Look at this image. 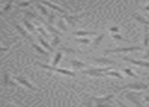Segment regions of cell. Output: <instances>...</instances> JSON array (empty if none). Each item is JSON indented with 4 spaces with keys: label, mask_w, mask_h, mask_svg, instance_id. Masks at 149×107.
Wrapping results in <instances>:
<instances>
[{
    "label": "cell",
    "mask_w": 149,
    "mask_h": 107,
    "mask_svg": "<svg viewBox=\"0 0 149 107\" xmlns=\"http://www.w3.org/2000/svg\"><path fill=\"white\" fill-rule=\"evenodd\" d=\"M93 107H113V106L107 102V103H102V104H100V105H95V106H93Z\"/></svg>",
    "instance_id": "e575fe53"
},
{
    "label": "cell",
    "mask_w": 149,
    "mask_h": 107,
    "mask_svg": "<svg viewBox=\"0 0 149 107\" xmlns=\"http://www.w3.org/2000/svg\"><path fill=\"white\" fill-rule=\"evenodd\" d=\"M113 96H114V95L110 94V95L104 96V97H92L91 99H90V101H91L92 103L95 104V105H100V104L107 103V102H109L113 98Z\"/></svg>",
    "instance_id": "ba28073f"
},
{
    "label": "cell",
    "mask_w": 149,
    "mask_h": 107,
    "mask_svg": "<svg viewBox=\"0 0 149 107\" xmlns=\"http://www.w3.org/2000/svg\"><path fill=\"white\" fill-rule=\"evenodd\" d=\"M92 60L94 62H96L97 64H100V65H115V62L112 61L111 59H108V58H92Z\"/></svg>",
    "instance_id": "4fadbf2b"
},
{
    "label": "cell",
    "mask_w": 149,
    "mask_h": 107,
    "mask_svg": "<svg viewBox=\"0 0 149 107\" xmlns=\"http://www.w3.org/2000/svg\"><path fill=\"white\" fill-rule=\"evenodd\" d=\"M104 33H102V35H98V37H96L95 39H93V46H95V47H96V46L100 45V43L102 41V39H104Z\"/></svg>",
    "instance_id": "484cf974"
},
{
    "label": "cell",
    "mask_w": 149,
    "mask_h": 107,
    "mask_svg": "<svg viewBox=\"0 0 149 107\" xmlns=\"http://www.w3.org/2000/svg\"><path fill=\"white\" fill-rule=\"evenodd\" d=\"M4 84H5L6 86H12V87H15L16 86V83L14 81H12V79L10 78V75L8 74V73H6L5 75H4Z\"/></svg>",
    "instance_id": "e0dca14e"
},
{
    "label": "cell",
    "mask_w": 149,
    "mask_h": 107,
    "mask_svg": "<svg viewBox=\"0 0 149 107\" xmlns=\"http://www.w3.org/2000/svg\"><path fill=\"white\" fill-rule=\"evenodd\" d=\"M109 30H110L111 32L118 33L119 30H120V28H119V27H117V26H113V27H111V28H109Z\"/></svg>",
    "instance_id": "d6a6232c"
},
{
    "label": "cell",
    "mask_w": 149,
    "mask_h": 107,
    "mask_svg": "<svg viewBox=\"0 0 149 107\" xmlns=\"http://www.w3.org/2000/svg\"><path fill=\"white\" fill-rule=\"evenodd\" d=\"M113 39H120V41H126V39H123V37H122V35H120L119 33H114V35H113Z\"/></svg>",
    "instance_id": "1f68e13d"
},
{
    "label": "cell",
    "mask_w": 149,
    "mask_h": 107,
    "mask_svg": "<svg viewBox=\"0 0 149 107\" xmlns=\"http://www.w3.org/2000/svg\"><path fill=\"white\" fill-rule=\"evenodd\" d=\"M58 28L61 29V30H63V31H66L67 30L66 23H65V21L63 19H60L59 21H58Z\"/></svg>",
    "instance_id": "d4e9b609"
},
{
    "label": "cell",
    "mask_w": 149,
    "mask_h": 107,
    "mask_svg": "<svg viewBox=\"0 0 149 107\" xmlns=\"http://www.w3.org/2000/svg\"><path fill=\"white\" fill-rule=\"evenodd\" d=\"M138 95H139V93H137L136 91H134V92H126V93H125V97L127 98L130 102H132V103H133L136 107H142L141 103H140V101L138 100V98H137Z\"/></svg>",
    "instance_id": "5b68a950"
},
{
    "label": "cell",
    "mask_w": 149,
    "mask_h": 107,
    "mask_svg": "<svg viewBox=\"0 0 149 107\" xmlns=\"http://www.w3.org/2000/svg\"><path fill=\"white\" fill-rule=\"evenodd\" d=\"M144 9H145V10H147V11H149V4H148L147 6H145V8H144Z\"/></svg>",
    "instance_id": "f35d334b"
},
{
    "label": "cell",
    "mask_w": 149,
    "mask_h": 107,
    "mask_svg": "<svg viewBox=\"0 0 149 107\" xmlns=\"http://www.w3.org/2000/svg\"><path fill=\"white\" fill-rule=\"evenodd\" d=\"M41 2L44 4V5H47L48 7H50V8H52V9L56 10V11L60 12V13H63V14H67V13H68V11H67V10H65L64 8L60 7L59 5H57V4L53 3V2H51V1H49V0H41Z\"/></svg>",
    "instance_id": "8992f818"
},
{
    "label": "cell",
    "mask_w": 149,
    "mask_h": 107,
    "mask_svg": "<svg viewBox=\"0 0 149 107\" xmlns=\"http://www.w3.org/2000/svg\"><path fill=\"white\" fill-rule=\"evenodd\" d=\"M33 49H35L37 52H39L40 54L44 55V56H46V57L49 56V54H48L47 52H46L45 50L43 49V48H41V47H40V46H38L37 43H33Z\"/></svg>",
    "instance_id": "ffe728a7"
},
{
    "label": "cell",
    "mask_w": 149,
    "mask_h": 107,
    "mask_svg": "<svg viewBox=\"0 0 149 107\" xmlns=\"http://www.w3.org/2000/svg\"><path fill=\"white\" fill-rule=\"evenodd\" d=\"M39 39V41L41 43V45L43 46V47L45 48V49H47L48 51H50V52H53L54 51L53 48H52L51 46H50V43H48L47 41H45V39H42V37H39V39Z\"/></svg>",
    "instance_id": "d6986e66"
},
{
    "label": "cell",
    "mask_w": 149,
    "mask_h": 107,
    "mask_svg": "<svg viewBox=\"0 0 149 107\" xmlns=\"http://www.w3.org/2000/svg\"><path fill=\"white\" fill-rule=\"evenodd\" d=\"M81 16L82 15H70V14L67 13V14H64L63 17L65 18V20H66L69 24H71V26H75L76 22L80 19Z\"/></svg>",
    "instance_id": "30bf717a"
},
{
    "label": "cell",
    "mask_w": 149,
    "mask_h": 107,
    "mask_svg": "<svg viewBox=\"0 0 149 107\" xmlns=\"http://www.w3.org/2000/svg\"><path fill=\"white\" fill-rule=\"evenodd\" d=\"M123 72L125 73L126 75H128V76H130V77H133V78H137V75L135 74V73L133 72V71L131 70V69H129V68H125L123 70Z\"/></svg>",
    "instance_id": "cb8c5ba5"
},
{
    "label": "cell",
    "mask_w": 149,
    "mask_h": 107,
    "mask_svg": "<svg viewBox=\"0 0 149 107\" xmlns=\"http://www.w3.org/2000/svg\"><path fill=\"white\" fill-rule=\"evenodd\" d=\"M37 6H38V8H39V9L41 10L42 12H43V14H44V15H46V16H49V15H50V14H49V12H48V10L46 9V8H45V6H44V5H41V4H39V3H38V4H37Z\"/></svg>",
    "instance_id": "4316f807"
},
{
    "label": "cell",
    "mask_w": 149,
    "mask_h": 107,
    "mask_svg": "<svg viewBox=\"0 0 149 107\" xmlns=\"http://www.w3.org/2000/svg\"><path fill=\"white\" fill-rule=\"evenodd\" d=\"M70 64L72 65V67H74V68H76V69H82L86 66L84 63L78 60H70Z\"/></svg>",
    "instance_id": "2e32d148"
},
{
    "label": "cell",
    "mask_w": 149,
    "mask_h": 107,
    "mask_svg": "<svg viewBox=\"0 0 149 107\" xmlns=\"http://www.w3.org/2000/svg\"><path fill=\"white\" fill-rule=\"evenodd\" d=\"M12 3H13V0H11V1L8 2V3L6 4V5L3 7V12H7V11H9V10L12 8Z\"/></svg>",
    "instance_id": "83f0119b"
},
{
    "label": "cell",
    "mask_w": 149,
    "mask_h": 107,
    "mask_svg": "<svg viewBox=\"0 0 149 107\" xmlns=\"http://www.w3.org/2000/svg\"><path fill=\"white\" fill-rule=\"evenodd\" d=\"M6 51H8V48L0 47V53H2V52H6Z\"/></svg>",
    "instance_id": "8d00e7d4"
},
{
    "label": "cell",
    "mask_w": 149,
    "mask_h": 107,
    "mask_svg": "<svg viewBox=\"0 0 149 107\" xmlns=\"http://www.w3.org/2000/svg\"><path fill=\"white\" fill-rule=\"evenodd\" d=\"M14 26H15V28L17 29L18 32L22 35V37H26V39H28L29 41H31V39H31V35L28 32V31H26V28H24V27H22V26H19V24H14Z\"/></svg>",
    "instance_id": "7c38bea8"
},
{
    "label": "cell",
    "mask_w": 149,
    "mask_h": 107,
    "mask_svg": "<svg viewBox=\"0 0 149 107\" xmlns=\"http://www.w3.org/2000/svg\"><path fill=\"white\" fill-rule=\"evenodd\" d=\"M15 79H16V81H18L20 84H22V86H24V87H28L29 89H31V90H33V91H38V92H40L41 90L40 89H38V88H36V87H33V85L29 82L28 80H26V78H24V77H22V76H17V77H15Z\"/></svg>",
    "instance_id": "9c48e42d"
},
{
    "label": "cell",
    "mask_w": 149,
    "mask_h": 107,
    "mask_svg": "<svg viewBox=\"0 0 149 107\" xmlns=\"http://www.w3.org/2000/svg\"><path fill=\"white\" fill-rule=\"evenodd\" d=\"M59 43H60V37H58V35H56V37H54L53 39H52L51 46H53V47H56V46H58Z\"/></svg>",
    "instance_id": "f1b7e54d"
},
{
    "label": "cell",
    "mask_w": 149,
    "mask_h": 107,
    "mask_svg": "<svg viewBox=\"0 0 149 107\" xmlns=\"http://www.w3.org/2000/svg\"><path fill=\"white\" fill-rule=\"evenodd\" d=\"M3 13H4V12H3V10H1V9H0V16H1V15H3Z\"/></svg>",
    "instance_id": "ab89813d"
},
{
    "label": "cell",
    "mask_w": 149,
    "mask_h": 107,
    "mask_svg": "<svg viewBox=\"0 0 149 107\" xmlns=\"http://www.w3.org/2000/svg\"><path fill=\"white\" fill-rule=\"evenodd\" d=\"M149 88V84L144 83H131L127 84V85L121 86V87H117V91H122V90H132V91H140V90H145Z\"/></svg>",
    "instance_id": "6da1fadb"
},
{
    "label": "cell",
    "mask_w": 149,
    "mask_h": 107,
    "mask_svg": "<svg viewBox=\"0 0 149 107\" xmlns=\"http://www.w3.org/2000/svg\"><path fill=\"white\" fill-rule=\"evenodd\" d=\"M62 50H63V51L66 52L67 54H75V53H77L76 50L71 49V48H65V47H63V48H62Z\"/></svg>",
    "instance_id": "f546056e"
},
{
    "label": "cell",
    "mask_w": 149,
    "mask_h": 107,
    "mask_svg": "<svg viewBox=\"0 0 149 107\" xmlns=\"http://www.w3.org/2000/svg\"><path fill=\"white\" fill-rule=\"evenodd\" d=\"M132 17H133L135 20H137L138 22H140L141 24H143V26H149V20L147 18L144 17V16L141 15V14L137 13V12L132 14Z\"/></svg>",
    "instance_id": "8fae6325"
},
{
    "label": "cell",
    "mask_w": 149,
    "mask_h": 107,
    "mask_svg": "<svg viewBox=\"0 0 149 107\" xmlns=\"http://www.w3.org/2000/svg\"><path fill=\"white\" fill-rule=\"evenodd\" d=\"M24 26H26V29H29L30 31H33L36 29V27L33 24H31V22H30V20H28V19H24Z\"/></svg>",
    "instance_id": "7402d4cb"
},
{
    "label": "cell",
    "mask_w": 149,
    "mask_h": 107,
    "mask_svg": "<svg viewBox=\"0 0 149 107\" xmlns=\"http://www.w3.org/2000/svg\"><path fill=\"white\" fill-rule=\"evenodd\" d=\"M143 45H144V47H147L149 45V26H144Z\"/></svg>",
    "instance_id": "9a60e30c"
},
{
    "label": "cell",
    "mask_w": 149,
    "mask_h": 107,
    "mask_svg": "<svg viewBox=\"0 0 149 107\" xmlns=\"http://www.w3.org/2000/svg\"><path fill=\"white\" fill-rule=\"evenodd\" d=\"M118 105H119V107H128L127 105H125L122 101H118Z\"/></svg>",
    "instance_id": "74e56055"
},
{
    "label": "cell",
    "mask_w": 149,
    "mask_h": 107,
    "mask_svg": "<svg viewBox=\"0 0 149 107\" xmlns=\"http://www.w3.org/2000/svg\"><path fill=\"white\" fill-rule=\"evenodd\" d=\"M145 99H146V100H147V101H149V97H146V98H145Z\"/></svg>",
    "instance_id": "60d3db41"
},
{
    "label": "cell",
    "mask_w": 149,
    "mask_h": 107,
    "mask_svg": "<svg viewBox=\"0 0 149 107\" xmlns=\"http://www.w3.org/2000/svg\"><path fill=\"white\" fill-rule=\"evenodd\" d=\"M61 59H62V53H60V52H59V53L56 54L55 58H54V60H53V65H52V66H53V67H57L58 64L60 63Z\"/></svg>",
    "instance_id": "44dd1931"
},
{
    "label": "cell",
    "mask_w": 149,
    "mask_h": 107,
    "mask_svg": "<svg viewBox=\"0 0 149 107\" xmlns=\"http://www.w3.org/2000/svg\"><path fill=\"white\" fill-rule=\"evenodd\" d=\"M36 29H37L38 31H40V32H42V35H44V37H48V33L46 32L45 30H44V28H43V27L39 26V27H37V28H36Z\"/></svg>",
    "instance_id": "4dcf8cb0"
},
{
    "label": "cell",
    "mask_w": 149,
    "mask_h": 107,
    "mask_svg": "<svg viewBox=\"0 0 149 107\" xmlns=\"http://www.w3.org/2000/svg\"><path fill=\"white\" fill-rule=\"evenodd\" d=\"M146 59H149V50L147 52H146V54L143 56V58H142V60H146Z\"/></svg>",
    "instance_id": "d590c367"
},
{
    "label": "cell",
    "mask_w": 149,
    "mask_h": 107,
    "mask_svg": "<svg viewBox=\"0 0 149 107\" xmlns=\"http://www.w3.org/2000/svg\"><path fill=\"white\" fill-rule=\"evenodd\" d=\"M143 48L138 47V46H133V47H128V48H118V49H113V50H106L104 53L106 54H115V53H132V52L136 51H142Z\"/></svg>",
    "instance_id": "7a4b0ae2"
},
{
    "label": "cell",
    "mask_w": 149,
    "mask_h": 107,
    "mask_svg": "<svg viewBox=\"0 0 149 107\" xmlns=\"http://www.w3.org/2000/svg\"><path fill=\"white\" fill-rule=\"evenodd\" d=\"M124 61L126 62H130L131 64L136 65L138 67H142V68H149V62H146L144 60H134L131 58H127V57H124L123 58Z\"/></svg>",
    "instance_id": "52a82bcc"
},
{
    "label": "cell",
    "mask_w": 149,
    "mask_h": 107,
    "mask_svg": "<svg viewBox=\"0 0 149 107\" xmlns=\"http://www.w3.org/2000/svg\"><path fill=\"white\" fill-rule=\"evenodd\" d=\"M109 70H112L110 68H91L88 70H83V74L89 75L91 77H102L106 72H108Z\"/></svg>",
    "instance_id": "3957f363"
},
{
    "label": "cell",
    "mask_w": 149,
    "mask_h": 107,
    "mask_svg": "<svg viewBox=\"0 0 149 107\" xmlns=\"http://www.w3.org/2000/svg\"><path fill=\"white\" fill-rule=\"evenodd\" d=\"M30 5V2H19V3H18V6H19V7H26V6H29Z\"/></svg>",
    "instance_id": "836d02e7"
},
{
    "label": "cell",
    "mask_w": 149,
    "mask_h": 107,
    "mask_svg": "<svg viewBox=\"0 0 149 107\" xmlns=\"http://www.w3.org/2000/svg\"><path fill=\"white\" fill-rule=\"evenodd\" d=\"M42 68H45L47 70H51V71H55V72H58L60 74L66 75V76H71L74 77L75 74L70 70H66V69H61V68H57V67H53V66H48V65H44V64H39Z\"/></svg>",
    "instance_id": "277c9868"
},
{
    "label": "cell",
    "mask_w": 149,
    "mask_h": 107,
    "mask_svg": "<svg viewBox=\"0 0 149 107\" xmlns=\"http://www.w3.org/2000/svg\"><path fill=\"white\" fill-rule=\"evenodd\" d=\"M75 41L80 43H84V45H88V43H90V41H91L89 37H78V39H75Z\"/></svg>",
    "instance_id": "603a6c76"
},
{
    "label": "cell",
    "mask_w": 149,
    "mask_h": 107,
    "mask_svg": "<svg viewBox=\"0 0 149 107\" xmlns=\"http://www.w3.org/2000/svg\"><path fill=\"white\" fill-rule=\"evenodd\" d=\"M73 35H76L79 37H90V35H95L96 32L95 31H85V30H78V31H74Z\"/></svg>",
    "instance_id": "5bb4252c"
},
{
    "label": "cell",
    "mask_w": 149,
    "mask_h": 107,
    "mask_svg": "<svg viewBox=\"0 0 149 107\" xmlns=\"http://www.w3.org/2000/svg\"><path fill=\"white\" fill-rule=\"evenodd\" d=\"M104 76H110V77H116L118 79H124V76L119 72H116V71H108L104 74Z\"/></svg>",
    "instance_id": "ac0fdd59"
}]
</instances>
